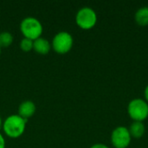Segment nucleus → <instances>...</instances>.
<instances>
[{"label": "nucleus", "mask_w": 148, "mask_h": 148, "mask_svg": "<svg viewBox=\"0 0 148 148\" xmlns=\"http://www.w3.org/2000/svg\"><path fill=\"white\" fill-rule=\"evenodd\" d=\"M27 120L18 114L9 115L3 122V130L4 134L10 138H18L25 130Z\"/></svg>", "instance_id": "nucleus-1"}, {"label": "nucleus", "mask_w": 148, "mask_h": 148, "mask_svg": "<svg viewBox=\"0 0 148 148\" xmlns=\"http://www.w3.org/2000/svg\"><path fill=\"white\" fill-rule=\"evenodd\" d=\"M20 30L24 37L35 40L42 36L43 27L42 23L35 16H26L20 23Z\"/></svg>", "instance_id": "nucleus-2"}, {"label": "nucleus", "mask_w": 148, "mask_h": 148, "mask_svg": "<svg viewBox=\"0 0 148 148\" xmlns=\"http://www.w3.org/2000/svg\"><path fill=\"white\" fill-rule=\"evenodd\" d=\"M75 23L83 29H92L97 23V14L93 8L83 6L76 12Z\"/></svg>", "instance_id": "nucleus-3"}, {"label": "nucleus", "mask_w": 148, "mask_h": 148, "mask_svg": "<svg viewBox=\"0 0 148 148\" xmlns=\"http://www.w3.org/2000/svg\"><path fill=\"white\" fill-rule=\"evenodd\" d=\"M74 38L73 36L65 30L57 32L52 38L51 48L59 54L68 53L73 47Z\"/></svg>", "instance_id": "nucleus-4"}, {"label": "nucleus", "mask_w": 148, "mask_h": 148, "mask_svg": "<svg viewBox=\"0 0 148 148\" xmlns=\"http://www.w3.org/2000/svg\"><path fill=\"white\" fill-rule=\"evenodd\" d=\"M127 113L134 121H143L148 117V102L141 98L131 100L127 105Z\"/></svg>", "instance_id": "nucleus-5"}, {"label": "nucleus", "mask_w": 148, "mask_h": 148, "mask_svg": "<svg viewBox=\"0 0 148 148\" xmlns=\"http://www.w3.org/2000/svg\"><path fill=\"white\" fill-rule=\"evenodd\" d=\"M131 138L128 128L124 126L115 127L111 134V142L115 148H127L131 142Z\"/></svg>", "instance_id": "nucleus-6"}, {"label": "nucleus", "mask_w": 148, "mask_h": 148, "mask_svg": "<svg viewBox=\"0 0 148 148\" xmlns=\"http://www.w3.org/2000/svg\"><path fill=\"white\" fill-rule=\"evenodd\" d=\"M36 107L34 101L30 100H26L22 101L18 106V114L23 118L28 120V118L31 117L36 112Z\"/></svg>", "instance_id": "nucleus-7"}, {"label": "nucleus", "mask_w": 148, "mask_h": 148, "mask_svg": "<svg viewBox=\"0 0 148 148\" xmlns=\"http://www.w3.org/2000/svg\"><path fill=\"white\" fill-rule=\"evenodd\" d=\"M51 49V43L45 37L40 36L33 41V49L39 54L45 55L49 52Z\"/></svg>", "instance_id": "nucleus-8"}, {"label": "nucleus", "mask_w": 148, "mask_h": 148, "mask_svg": "<svg viewBox=\"0 0 148 148\" xmlns=\"http://www.w3.org/2000/svg\"><path fill=\"white\" fill-rule=\"evenodd\" d=\"M132 137L140 139L142 137L146 132V127L143 121H133L128 128Z\"/></svg>", "instance_id": "nucleus-9"}, {"label": "nucleus", "mask_w": 148, "mask_h": 148, "mask_svg": "<svg viewBox=\"0 0 148 148\" xmlns=\"http://www.w3.org/2000/svg\"><path fill=\"white\" fill-rule=\"evenodd\" d=\"M134 19L136 23L140 25L148 24V6H142L137 10L134 15Z\"/></svg>", "instance_id": "nucleus-10"}, {"label": "nucleus", "mask_w": 148, "mask_h": 148, "mask_svg": "<svg viewBox=\"0 0 148 148\" xmlns=\"http://www.w3.org/2000/svg\"><path fill=\"white\" fill-rule=\"evenodd\" d=\"M13 42V35L7 30L0 32V46L2 47H8Z\"/></svg>", "instance_id": "nucleus-11"}, {"label": "nucleus", "mask_w": 148, "mask_h": 148, "mask_svg": "<svg viewBox=\"0 0 148 148\" xmlns=\"http://www.w3.org/2000/svg\"><path fill=\"white\" fill-rule=\"evenodd\" d=\"M19 46H20L21 49L23 50V51H26V52L30 51L31 49H33V40L23 37L20 41Z\"/></svg>", "instance_id": "nucleus-12"}, {"label": "nucleus", "mask_w": 148, "mask_h": 148, "mask_svg": "<svg viewBox=\"0 0 148 148\" xmlns=\"http://www.w3.org/2000/svg\"><path fill=\"white\" fill-rule=\"evenodd\" d=\"M89 148H109V147H108L106 144H103V143H95L92 145Z\"/></svg>", "instance_id": "nucleus-13"}, {"label": "nucleus", "mask_w": 148, "mask_h": 148, "mask_svg": "<svg viewBox=\"0 0 148 148\" xmlns=\"http://www.w3.org/2000/svg\"><path fill=\"white\" fill-rule=\"evenodd\" d=\"M0 148H5V139L0 133Z\"/></svg>", "instance_id": "nucleus-14"}, {"label": "nucleus", "mask_w": 148, "mask_h": 148, "mask_svg": "<svg viewBox=\"0 0 148 148\" xmlns=\"http://www.w3.org/2000/svg\"><path fill=\"white\" fill-rule=\"evenodd\" d=\"M144 95H145V97H146V100L148 102V85H147V87L145 88V90H144Z\"/></svg>", "instance_id": "nucleus-15"}, {"label": "nucleus", "mask_w": 148, "mask_h": 148, "mask_svg": "<svg viewBox=\"0 0 148 148\" xmlns=\"http://www.w3.org/2000/svg\"><path fill=\"white\" fill-rule=\"evenodd\" d=\"M2 125H3V122H2V117H1V115H0V127H2Z\"/></svg>", "instance_id": "nucleus-16"}, {"label": "nucleus", "mask_w": 148, "mask_h": 148, "mask_svg": "<svg viewBox=\"0 0 148 148\" xmlns=\"http://www.w3.org/2000/svg\"><path fill=\"white\" fill-rule=\"evenodd\" d=\"M1 49H2V48H1V46H0V54H1Z\"/></svg>", "instance_id": "nucleus-17"}]
</instances>
